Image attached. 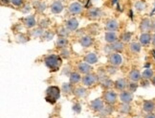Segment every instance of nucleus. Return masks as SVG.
I'll use <instances>...</instances> for the list:
<instances>
[{
  "instance_id": "f257e3e1",
  "label": "nucleus",
  "mask_w": 155,
  "mask_h": 118,
  "mask_svg": "<svg viewBox=\"0 0 155 118\" xmlns=\"http://www.w3.org/2000/svg\"><path fill=\"white\" fill-rule=\"evenodd\" d=\"M62 61L61 57H58L57 55H50L47 56L45 58V64L47 66V67H49L51 70H58L59 68V66H61Z\"/></svg>"
},
{
  "instance_id": "f03ea898",
  "label": "nucleus",
  "mask_w": 155,
  "mask_h": 118,
  "mask_svg": "<svg viewBox=\"0 0 155 118\" xmlns=\"http://www.w3.org/2000/svg\"><path fill=\"white\" fill-rule=\"evenodd\" d=\"M61 96V90L58 86H50L46 90V97L45 100L48 103L55 104L57 100Z\"/></svg>"
},
{
  "instance_id": "7ed1b4c3",
  "label": "nucleus",
  "mask_w": 155,
  "mask_h": 118,
  "mask_svg": "<svg viewBox=\"0 0 155 118\" xmlns=\"http://www.w3.org/2000/svg\"><path fill=\"white\" fill-rule=\"evenodd\" d=\"M104 101H105L107 104L113 105V104H115L116 101H117V94H116V92H114V91L108 90V91H106V92L104 93Z\"/></svg>"
},
{
  "instance_id": "20e7f679",
  "label": "nucleus",
  "mask_w": 155,
  "mask_h": 118,
  "mask_svg": "<svg viewBox=\"0 0 155 118\" xmlns=\"http://www.w3.org/2000/svg\"><path fill=\"white\" fill-rule=\"evenodd\" d=\"M97 81V77L93 74H86L82 79V84L86 86H93Z\"/></svg>"
},
{
  "instance_id": "39448f33",
  "label": "nucleus",
  "mask_w": 155,
  "mask_h": 118,
  "mask_svg": "<svg viewBox=\"0 0 155 118\" xmlns=\"http://www.w3.org/2000/svg\"><path fill=\"white\" fill-rule=\"evenodd\" d=\"M91 106V109L93 110H96V111H101L104 109V101L101 99H96V100H93V101L90 103Z\"/></svg>"
},
{
  "instance_id": "423d86ee",
  "label": "nucleus",
  "mask_w": 155,
  "mask_h": 118,
  "mask_svg": "<svg viewBox=\"0 0 155 118\" xmlns=\"http://www.w3.org/2000/svg\"><path fill=\"white\" fill-rule=\"evenodd\" d=\"M121 101L124 104H129L133 100V94L131 91H123L120 95Z\"/></svg>"
},
{
  "instance_id": "0eeeda50",
  "label": "nucleus",
  "mask_w": 155,
  "mask_h": 118,
  "mask_svg": "<svg viewBox=\"0 0 155 118\" xmlns=\"http://www.w3.org/2000/svg\"><path fill=\"white\" fill-rule=\"evenodd\" d=\"M109 62H110V63L112 64V66H121L122 62H123L122 56L120 54H118V53H114V54H112L110 56Z\"/></svg>"
},
{
  "instance_id": "6e6552de",
  "label": "nucleus",
  "mask_w": 155,
  "mask_h": 118,
  "mask_svg": "<svg viewBox=\"0 0 155 118\" xmlns=\"http://www.w3.org/2000/svg\"><path fill=\"white\" fill-rule=\"evenodd\" d=\"M143 110H144L146 113H153L155 110V104L153 101H150V100H146L143 103Z\"/></svg>"
},
{
  "instance_id": "1a4fd4ad",
  "label": "nucleus",
  "mask_w": 155,
  "mask_h": 118,
  "mask_svg": "<svg viewBox=\"0 0 155 118\" xmlns=\"http://www.w3.org/2000/svg\"><path fill=\"white\" fill-rule=\"evenodd\" d=\"M151 39H152V37L150 34L144 33V34H142L141 37H140V42L143 46H147V45H150V43L151 42Z\"/></svg>"
},
{
  "instance_id": "9d476101",
  "label": "nucleus",
  "mask_w": 155,
  "mask_h": 118,
  "mask_svg": "<svg viewBox=\"0 0 155 118\" xmlns=\"http://www.w3.org/2000/svg\"><path fill=\"white\" fill-rule=\"evenodd\" d=\"M69 11H70V13L73 14V15L80 14V13H81V11H82V6L80 3L74 2V3H72V4L70 5Z\"/></svg>"
},
{
  "instance_id": "9b49d317",
  "label": "nucleus",
  "mask_w": 155,
  "mask_h": 118,
  "mask_svg": "<svg viewBox=\"0 0 155 118\" xmlns=\"http://www.w3.org/2000/svg\"><path fill=\"white\" fill-rule=\"evenodd\" d=\"M63 10V5L61 1H55L51 5V11L54 14H59Z\"/></svg>"
},
{
  "instance_id": "f8f14e48",
  "label": "nucleus",
  "mask_w": 155,
  "mask_h": 118,
  "mask_svg": "<svg viewBox=\"0 0 155 118\" xmlns=\"http://www.w3.org/2000/svg\"><path fill=\"white\" fill-rule=\"evenodd\" d=\"M78 69H79V71L82 74H88L91 71V66H90V64L87 62H81L79 66H78Z\"/></svg>"
},
{
  "instance_id": "ddd939ff",
  "label": "nucleus",
  "mask_w": 155,
  "mask_h": 118,
  "mask_svg": "<svg viewBox=\"0 0 155 118\" xmlns=\"http://www.w3.org/2000/svg\"><path fill=\"white\" fill-rule=\"evenodd\" d=\"M79 26V22L76 19H71L66 22V28L69 31H74Z\"/></svg>"
},
{
  "instance_id": "4468645a",
  "label": "nucleus",
  "mask_w": 155,
  "mask_h": 118,
  "mask_svg": "<svg viewBox=\"0 0 155 118\" xmlns=\"http://www.w3.org/2000/svg\"><path fill=\"white\" fill-rule=\"evenodd\" d=\"M141 78H142V75L139 70H137V69H133L132 71L129 73V79L132 82H138L139 80H141Z\"/></svg>"
},
{
  "instance_id": "2eb2a0df",
  "label": "nucleus",
  "mask_w": 155,
  "mask_h": 118,
  "mask_svg": "<svg viewBox=\"0 0 155 118\" xmlns=\"http://www.w3.org/2000/svg\"><path fill=\"white\" fill-rule=\"evenodd\" d=\"M85 62L89 64H94L98 62V57L96 56V54H94V53H89L85 56Z\"/></svg>"
},
{
  "instance_id": "dca6fc26",
  "label": "nucleus",
  "mask_w": 155,
  "mask_h": 118,
  "mask_svg": "<svg viewBox=\"0 0 155 118\" xmlns=\"http://www.w3.org/2000/svg\"><path fill=\"white\" fill-rule=\"evenodd\" d=\"M88 15L92 17V19H98L101 15H102V11L99 8H93L90 9L88 12Z\"/></svg>"
},
{
  "instance_id": "f3484780",
  "label": "nucleus",
  "mask_w": 155,
  "mask_h": 118,
  "mask_svg": "<svg viewBox=\"0 0 155 118\" xmlns=\"http://www.w3.org/2000/svg\"><path fill=\"white\" fill-rule=\"evenodd\" d=\"M127 81L124 80V79H118L116 82H115V87L117 88V89H119V90H124V88L127 87Z\"/></svg>"
},
{
  "instance_id": "a211bd4d",
  "label": "nucleus",
  "mask_w": 155,
  "mask_h": 118,
  "mask_svg": "<svg viewBox=\"0 0 155 118\" xmlns=\"http://www.w3.org/2000/svg\"><path fill=\"white\" fill-rule=\"evenodd\" d=\"M80 43L83 47H89L93 44V39L91 37H83L80 39Z\"/></svg>"
},
{
  "instance_id": "6ab92c4d",
  "label": "nucleus",
  "mask_w": 155,
  "mask_h": 118,
  "mask_svg": "<svg viewBox=\"0 0 155 118\" xmlns=\"http://www.w3.org/2000/svg\"><path fill=\"white\" fill-rule=\"evenodd\" d=\"M106 29L109 32H115L118 29V22L116 20H109L106 23Z\"/></svg>"
},
{
  "instance_id": "aec40b11",
  "label": "nucleus",
  "mask_w": 155,
  "mask_h": 118,
  "mask_svg": "<svg viewBox=\"0 0 155 118\" xmlns=\"http://www.w3.org/2000/svg\"><path fill=\"white\" fill-rule=\"evenodd\" d=\"M117 35L114 32H107L105 34V40L109 43H113L117 41Z\"/></svg>"
},
{
  "instance_id": "412c9836",
  "label": "nucleus",
  "mask_w": 155,
  "mask_h": 118,
  "mask_svg": "<svg viewBox=\"0 0 155 118\" xmlns=\"http://www.w3.org/2000/svg\"><path fill=\"white\" fill-rule=\"evenodd\" d=\"M24 24L26 25V27L28 28H32L35 25V19L34 15H29L24 19Z\"/></svg>"
},
{
  "instance_id": "4be33fe9",
  "label": "nucleus",
  "mask_w": 155,
  "mask_h": 118,
  "mask_svg": "<svg viewBox=\"0 0 155 118\" xmlns=\"http://www.w3.org/2000/svg\"><path fill=\"white\" fill-rule=\"evenodd\" d=\"M153 76H154V74H153V70L150 69V68H147V69H145V70H144V72H143V74H142L143 79H145V80H151Z\"/></svg>"
},
{
  "instance_id": "5701e85b",
  "label": "nucleus",
  "mask_w": 155,
  "mask_h": 118,
  "mask_svg": "<svg viewBox=\"0 0 155 118\" xmlns=\"http://www.w3.org/2000/svg\"><path fill=\"white\" fill-rule=\"evenodd\" d=\"M151 28V21L148 19H143L142 23H141V29L143 31H147Z\"/></svg>"
},
{
  "instance_id": "b1692460",
  "label": "nucleus",
  "mask_w": 155,
  "mask_h": 118,
  "mask_svg": "<svg viewBox=\"0 0 155 118\" xmlns=\"http://www.w3.org/2000/svg\"><path fill=\"white\" fill-rule=\"evenodd\" d=\"M111 48L116 52H122L124 49V44L120 42V41H115V42L112 43Z\"/></svg>"
},
{
  "instance_id": "393cba45",
  "label": "nucleus",
  "mask_w": 155,
  "mask_h": 118,
  "mask_svg": "<svg viewBox=\"0 0 155 118\" xmlns=\"http://www.w3.org/2000/svg\"><path fill=\"white\" fill-rule=\"evenodd\" d=\"M68 44V40L63 38V37H61V38H58V41H57V45L58 47H61V48H64V47H66Z\"/></svg>"
},
{
  "instance_id": "a878e982",
  "label": "nucleus",
  "mask_w": 155,
  "mask_h": 118,
  "mask_svg": "<svg viewBox=\"0 0 155 118\" xmlns=\"http://www.w3.org/2000/svg\"><path fill=\"white\" fill-rule=\"evenodd\" d=\"M81 81V75L77 72H74L71 74L70 76V82L72 83V84H77V83H79Z\"/></svg>"
},
{
  "instance_id": "bb28decb",
  "label": "nucleus",
  "mask_w": 155,
  "mask_h": 118,
  "mask_svg": "<svg viewBox=\"0 0 155 118\" xmlns=\"http://www.w3.org/2000/svg\"><path fill=\"white\" fill-rule=\"evenodd\" d=\"M130 50L133 53H139L141 51V45L137 42H133L130 44Z\"/></svg>"
},
{
  "instance_id": "cd10ccee",
  "label": "nucleus",
  "mask_w": 155,
  "mask_h": 118,
  "mask_svg": "<svg viewBox=\"0 0 155 118\" xmlns=\"http://www.w3.org/2000/svg\"><path fill=\"white\" fill-rule=\"evenodd\" d=\"M75 94L77 96H79V97H83L85 95V89H84V88H82V87H78L77 89L75 90Z\"/></svg>"
},
{
  "instance_id": "c85d7f7f",
  "label": "nucleus",
  "mask_w": 155,
  "mask_h": 118,
  "mask_svg": "<svg viewBox=\"0 0 155 118\" xmlns=\"http://www.w3.org/2000/svg\"><path fill=\"white\" fill-rule=\"evenodd\" d=\"M131 35H132L131 33L126 32V33H124V34L122 35L121 39H122L123 41H124V42H128V41L130 40V39H131Z\"/></svg>"
},
{
  "instance_id": "c756f323",
  "label": "nucleus",
  "mask_w": 155,
  "mask_h": 118,
  "mask_svg": "<svg viewBox=\"0 0 155 118\" xmlns=\"http://www.w3.org/2000/svg\"><path fill=\"white\" fill-rule=\"evenodd\" d=\"M135 8L138 11H143V10H145L146 5H145V3H143L142 1H137L135 3Z\"/></svg>"
},
{
  "instance_id": "7c9ffc66",
  "label": "nucleus",
  "mask_w": 155,
  "mask_h": 118,
  "mask_svg": "<svg viewBox=\"0 0 155 118\" xmlns=\"http://www.w3.org/2000/svg\"><path fill=\"white\" fill-rule=\"evenodd\" d=\"M62 89L65 93H71L72 92V86L70 84H64L62 86Z\"/></svg>"
},
{
  "instance_id": "2f4dec72",
  "label": "nucleus",
  "mask_w": 155,
  "mask_h": 118,
  "mask_svg": "<svg viewBox=\"0 0 155 118\" xmlns=\"http://www.w3.org/2000/svg\"><path fill=\"white\" fill-rule=\"evenodd\" d=\"M137 87H138V85L136 84V82H133V83H131V84L128 85L129 91H131V92H134L137 89Z\"/></svg>"
},
{
  "instance_id": "473e14b6",
  "label": "nucleus",
  "mask_w": 155,
  "mask_h": 118,
  "mask_svg": "<svg viewBox=\"0 0 155 118\" xmlns=\"http://www.w3.org/2000/svg\"><path fill=\"white\" fill-rule=\"evenodd\" d=\"M120 110H121V111H123V113H128V111L130 110V107L128 106V104L124 103V105L122 106V108Z\"/></svg>"
},
{
  "instance_id": "72a5a7b5",
  "label": "nucleus",
  "mask_w": 155,
  "mask_h": 118,
  "mask_svg": "<svg viewBox=\"0 0 155 118\" xmlns=\"http://www.w3.org/2000/svg\"><path fill=\"white\" fill-rule=\"evenodd\" d=\"M11 2L15 6H16V7H20V6L23 4V0H11Z\"/></svg>"
},
{
  "instance_id": "f704fd0d",
  "label": "nucleus",
  "mask_w": 155,
  "mask_h": 118,
  "mask_svg": "<svg viewBox=\"0 0 155 118\" xmlns=\"http://www.w3.org/2000/svg\"><path fill=\"white\" fill-rule=\"evenodd\" d=\"M112 84H113V83H112L110 80H106L105 82L103 83V86H104V87H110V86H112Z\"/></svg>"
},
{
  "instance_id": "c9c22d12",
  "label": "nucleus",
  "mask_w": 155,
  "mask_h": 118,
  "mask_svg": "<svg viewBox=\"0 0 155 118\" xmlns=\"http://www.w3.org/2000/svg\"><path fill=\"white\" fill-rule=\"evenodd\" d=\"M73 110H76L77 113H79L80 111H81V106H80L79 104H76V105H74V107H73Z\"/></svg>"
},
{
  "instance_id": "e433bc0d",
  "label": "nucleus",
  "mask_w": 155,
  "mask_h": 118,
  "mask_svg": "<svg viewBox=\"0 0 155 118\" xmlns=\"http://www.w3.org/2000/svg\"><path fill=\"white\" fill-rule=\"evenodd\" d=\"M145 118H155V113H147V114L145 116Z\"/></svg>"
},
{
  "instance_id": "4c0bfd02",
  "label": "nucleus",
  "mask_w": 155,
  "mask_h": 118,
  "mask_svg": "<svg viewBox=\"0 0 155 118\" xmlns=\"http://www.w3.org/2000/svg\"><path fill=\"white\" fill-rule=\"evenodd\" d=\"M62 53H63V57H65V58H66V57H69V52L66 50V51H62Z\"/></svg>"
},
{
  "instance_id": "58836bf2",
  "label": "nucleus",
  "mask_w": 155,
  "mask_h": 118,
  "mask_svg": "<svg viewBox=\"0 0 155 118\" xmlns=\"http://www.w3.org/2000/svg\"><path fill=\"white\" fill-rule=\"evenodd\" d=\"M151 41H152V43L155 45V34L152 36V39H151Z\"/></svg>"
},
{
  "instance_id": "ea45409f",
  "label": "nucleus",
  "mask_w": 155,
  "mask_h": 118,
  "mask_svg": "<svg viewBox=\"0 0 155 118\" xmlns=\"http://www.w3.org/2000/svg\"><path fill=\"white\" fill-rule=\"evenodd\" d=\"M151 83H152V85H153V86H155V76H153V77H152Z\"/></svg>"
},
{
  "instance_id": "a19ab883",
  "label": "nucleus",
  "mask_w": 155,
  "mask_h": 118,
  "mask_svg": "<svg viewBox=\"0 0 155 118\" xmlns=\"http://www.w3.org/2000/svg\"><path fill=\"white\" fill-rule=\"evenodd\" d=\"M118 2V0H113V1H112V5L113 4H115V3H117Z\"/></svg>"
},
{
  "instance_id": "79ce46f5",
  "label": "nucleus",
  "mask_w": 155,
  "mask_h": 118,
  "mask_svg": "<svg viewBox=\"0 0 155 118\" xmlns=\"http://www.w3.org/2000/svg\"><path fill=\"white\" fill-rule=\"evenodd\" d=\"M151 52H152V55H153V57L155 58V50H152Z\"/></svg>"
},
{
  "instance_id": "37998d69",
  "label": "nucleus",
  "mask_w": 155,
  "mask_h": 118,
  "mask_svg": "<svg viewBox=\"0 0 155 118\" xmlns=\"http://www.w3.org/2000/svg\"><path fill=\"white\" fill-rule=\"evenodd\" d=\"M154 111H155V110H154Z\"/></svg>"
}]
</instances>
